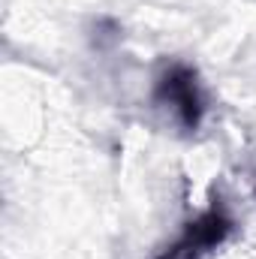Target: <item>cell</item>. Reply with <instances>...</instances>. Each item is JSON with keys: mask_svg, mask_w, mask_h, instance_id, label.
<instances>
[{"mask_svg": "<svg viewBox=\"0 0 256 259\" xmlns=\"http://www.w3.org/2000/svg\"><path fill=\"white\" fill-rule=\"evenodd\" d=\"M232 223L229 217H223L220 211H208L205 217H199L196 223L187 226V232L181 235V241L175 247H169L160 259H199L208 253L211 247H217L226 235H229Z\"/></svg>", "mask_w": 256, "mask_h": 259, "instance_id": "1", "label": "cell"}, {"mask_svg": "<svg viewBox=\"0 0 256 259\" xmlns=\"http://www.w3.org/2000/svg\"><path fill=\"white\" fill-rule=\"evenodd\" d=\"M157 97H160L163 103H169V106L178 112L181 124L187 130L199 127V118H202V97H199L196 78H193V72L187 66L169 69V72L163 75V81H160Z\"/></svg>", "mask_w": 256, "mask_h": 259, "instance_id": "2", "label": "cell"}]
</instances>
